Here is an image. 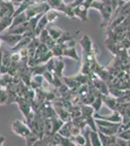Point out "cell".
Wrapping results in <instances>:
<instances>
[{"mask_svg":"<svg viewBox=\"0 0 130 146\" xmlns=\"http://www.w3.org/2000/svg\"><path fill=\"white\" fill-rule=\"evenodd\" d=\"M80 44H81L82 47V56L84 55H88L90 54L92 51H93V44H92V41L90 39V37L88 35L84 34V37L81 39L80 41Z\"/></svg>","mask_w":130,"mask_h":146,"instance_id":"8992f818","label":"cell"},{"mask_svg":"<svg viewBox=\"0 0 130 146\" xmlns=\"http://www.w3.org/2000/svg\"><path fill=\"white\" fill-rule=\"evenodd\" d=\"M111 1H112V6H113V9H114V12H115L119 6V0H111Z\"/></svg>","mask_w":130,"mask_h":146,"instance_id":"603a6c76","label":"cell"},{"mask_svg":"<svg viewBox=\"0 0 130 146\" xmlns=\"http://www.w3.org/2000/svg\"><path fill=\"white\" fill-rule=\"evenodd\" d=\"M7 100H8V93H7V91H4L1 89L0 90V104L5 103Z\"/></svg>","mask_w":130,"mask_h":146,"instance_id":"ffe728a7","label":"cell"},{"mask_svg":"<svg viewBox=\"0 0 130 146\" xmlns=\"http://www.w3.org/2000/svg\"><path fill=\"white\" fill-rule=\"evenodd\" d=\"M27 21H28V18H27L26 14H25V12H24V13L20 14V15L14 16V18H13V23H12V25H11V27H10V28L15 27H18V25H22V23H26Z\"/></svg>","mask_w":130,"mask_h":146,"instance_id":"5bb4252c","label":"cell"},{"mask_svg":"<svg viewBox=\"0 0 130 146\" xmlns=\"http://www.w3.org/2000/svg\"><path fill=\"white\" fill-rule=\"evenodd\" d=\"M73 12H74V17L80 19L82 22H87V21H88V17H87L88 9L86 8L84 5L78 6L76 8H73Z\"/></svg>","mask_w":130,"mask_h":146,"instance_id":"ba28073f","label":"cell"},{"mask_svg":"<svg viewBox=\"0 0 130 146\" xmlns=\"http://www.w3.org/2000/svg\"><path fill=\"white\" fill-rule=\"evenodd\" d=\"M79 33V31H77L75 34H73V33H71V32L69 31H64L63 32V34L60 36V38L57 40V43L58 44H65V43H67V42H69L71 41V40H73L75 38V36Z\"/></svg>","mask_w":130,"mask_h":146,"instance_id":"9a60e30c","label":"cell"},{"mask_svg":"<svg viewBox=\"0 0 130 146\" xmlns=\"http://www.w3.org/2000/svg\"><path fill=\"white\" fill-rule=\"evenodd\" d=\"M16 12V7L11 1H3L0 0V18L3 17H14Z\"/></svg>","mask_w":130,"mask_h":146,"instance_id":"277c9868","label":"cell"},{"mask_svg":"<svg viewBox=\"0 0 130 146\" xmlns=\"http://www.w3.org/2000/svg\"><path fill=\"white\" fill-rule=\"evenodd\" d=\"M49 9H51V7L47 2H44V3H32L27 8V10L25 11V14H26L28 20H29V19L35 17V16H38L40 14H46Z\"/></svg>","mask_w":130,"mask_h":146,"instance_id":"3957f363","label":"cell"},{"mask_svg":"<svg viewBox=\"0 0 130 146\" xmlns=\"http://www.w3.org/2000/svg\"><path fill=\"white\" fill-rule=\"evenodd\" d=\"M101 103H102V100H101V98H95V100L93 101V103H92V106L95 108V110H99V108L101 106Z\"/></svg>","mask_w":130,"mask_h":146,"instance_id":"44dd1931","label":"cell"},{"mask_svg":"<svg viewBox=\"0 0 130 146\" xmlns=\"http://www.w3.org/2000/svg\"><path fill=\"white\" fill-rule=\"evenodd\" d=\"M33 38H30V37H27V36H23L22 39L20 40V42H18V44L13 47V48H11V52H18L20 50H22L23 48H27V46L30 44V42L32 41Z\"/></svg>","mask_w":130,"mask_h":146,"instance_id":"4fadbf2b","label":"cell"},{"mask_svg":"<svg viewBox=\"0 0 130 146\" xmlns=\"http://www.w3.org/2000/svg\"><path fill=\"white\" fill-rule=\"evenodd\" d=\"M84 2V0H74L73 2H71L69 5L72 7V8H76V7H78V6L82 5Z\"/></svg>","mask_w":130,"mask_h":146,"instance_id":"7402d4cb","label":"cell"},{"mask_svg":"<svg viewBox=\"0 0 130 146\" xmlns=\"http://www.w3.org/2000/svg\"><path fill=\"white\" fill-rule=\"evenodd\" d=\"M3 63V49H0V67Z\"/></svg>","mask_w":130,"mask_h":146,"instance_id":"484cf974","label":"cell"},{"mask_svg":"<svg viewBox=\"0 0 130 146\" xmlns=\"http://www.w3.org/2000/svg\"><path fill=\"white\" fill-rule=\"evenodd\" d=\"M0 19H1V18H0Z\"/></svg>","mask_w":130,"mask_h":146,"instance_id":"1f68e13d","label":"cell"},{"mask_svg":"<svg viewBox=\"0 0 130 146\" xmlns=\"http://www.w3.org/2000/svg\"><path fill=\"white\" fill-rule=\"evenodd\" d=\"M46 16L49 20V23H54L58 18H59V12L54 10V9H49V10L46 13Z\"/></svg>","mask_w":130,"mask_h":146,"instance_id":"ac0fdd59","label":"cell"},{"mask_svg":"<svg viewBox=\"0 0 130 146\" xmlns=\"http://www.w3.org/2000/svg\"><path fill=\"white\" fill-rule=\"evenodd\" d=\"M3 1H11V0H3Z\"/></svg>","mask_w":130,"mask_h":146,"instance_id":"f546056e","label":"cell"},{"mask_svg":"<svg viewBox=\"0 0 130 146\" xmlns=\"http://www.w3.org/2000/svg\"><path fill=\"white\" fill-rule=\"evenodd\" d=\"M63 56L73 58V60H78V62L81 60V58H80V56L78 55L77 49L75 46L74 47H67V48H65L64 51H63Z\"/></svg>","mask_w":130,"mask_h":146,"instance_id":"30bf717a","label":"cell"},{"mask_svg":"<svg viewBox=\"0 0 130 146\" xmlns=\"http://www.w3.org/2000/svg\"><path fill=\"white\" fill-rule=\"evenodd\" d=\"M1 88H2V87H1V85H0V90H1Z\"/></svg>","mask_w":130,"mask_h":146,"instance_id":"4dcf8cb0","label":"cell"},{"mask_svg":"<svg viewBox=\"0 0 130 146\" xmlns=\"http://www.w3.org/2000/svg\"><path fill=\"white\" fill-rule=\"evenodd\" d=\"M64 69V62L61 60V58H57V60L54 62V69L53 72L56 76L58 77H62V72Z\"/></svg>","mask_w":130,"mask_h":146,"instance_id":"2e32d148","label":"cell"},{"mask_svg":"<svg viewBox=\"0 0 130 146\" xmlns=\"http://www.w3.org/2000/svg\"><path fill=\"white\" fill-rule=\"evenodd\" d=\"M23 35H16V34H11V33H4L0 35V38H1L2 42H4L8 46H10L11 48L15 47L20 40L22 39Z\"/></svg>","mask_w":130,"mask_h":146,"instance_id":"5b68a950","label":"cell"},{"mask_svg":"<svg viewBox=\"0 0 130 146\" xmlns=\"http://www.w3.org/2000/svg\"><path fill=\"white\" fill-rule=\"evenodd\" d=\"M65 48H67L66 44L56 43V45L51 49V52H53V55L54 58H61V56H63V51H64Z\"/></svg>","mask_w":130,"mask_h":146,"instance_id":"e0dca14e","label":"cell"},{"mask_svg":"<svg viewBox=\"0 0 130 146\" xmlns=\"http://www.w3.org/2000/svg\"><path fill=\"white\" fill-rule=\"evenodd\" d=\"M32 3H44V2H48V0H30Z\"/></svg>","mask_w":130,"mask_h":146,"instance_id":"4316f807","label":"cell"},{"mask_svg":"<svg viewBox=\"0 0 130 146\" xmlns=\"http://www.w3.org/2000/svg\"><path fill=\"white\" fill-rule=\"evenodd\" d=\"M94 1H95V0H84V4H82V5H84L87 9H90V5L93 3Z\"/></svg>","mask_w":130,"mask_h":146,"instance_id":"cb8c5ba5","label":"cell"},{"mask_svg":"<svg viewBox=\"0 0 130 146\" xmlns=\"http://www.w3.org/2000/svg\"><path fill=\"white\" fill-rule=\"evenodd\" d=\"M49 25V23L48 18H47L46 14H44V15L42 16V18L40 19L38 25H37V27H36V29H35V35H36V37H38L40 33L43 31L45 28H47V27H48Z\"/></svg>","mask_w":130,"mask_h":146,"instance_id":"9c48e42d","label":"cell"},{"mask_svg":"<svg viewBox=\"0 0 130 146\" xmlns=\"http://www.w3.org/2000/svg\"><path fill=\"white\" fill-rule=\"evenodd\" d=\"M1 42H2V40H1V38H0V49H1Z\"/></svg>","mask_w":130,"mask_h":146,"instance_id":"f1b7e54d","label":"cell"},{"mask_svg":"<svg viewBox=\"0 0 130 146\" xmlns=\"http://www.w3.org/2000/svg\"><path fill=\"white\" fill-rule=\"evenodd\" d=\"M130 0H119V2L121 4H125V3H127V2H129Z\"/></svg>","mask_w":130,"mask_h":146,"instance_id":"83f0119b","label":"cell"},{"mask_svg":"<svg viewBox=\"0 0 130 146\" xmlns=\"http://www.w3.org/2000/svg\"><path fill=\"white\" fill-rule=\"evenodd\" d=\"M47 3L49 4L51 9H54V10L61 12V13L65 14L67 17L71 19H74V12H73V8L69 4H65L63 0H48Z\"/></svg>","mask_w":130,"mask_h":146,"instance_id":"7a4b0ae2","label":"cell"},{"mask_svg":"<svg viewBox=\"0 0 130 146\" xmlns=\"http://www.w3.org/2000/svg\"><path fill=\"white\" fill-rule=\"evenodd\" d=\"M14 17H3L0 19V34L3 33L4 31H7L11 27L12 23H13Z\"/></svg>","mask_w":130,"mask_h":146,"instance_id":"7c38bea8","label":"cell"},{"mask_svg":"<svg viewBox=\"0 0 130 146\" xmlns=\"http://www.w3.org/2000/svg\"><path fill=\"white\" fill-rule=\"evenodd\" d=\"M49 37H51V35H49V30L47 29V28H45L43 31L40 33V35L38 36V38H39V40H40V42H41V43L45 44L49 39Z\"/></svg>","mask_w":130,"mask_h":146,"instance_id":"d6986e66","label":"cell"},{"mask_svg":"<svg viewBox=\"0 0 130 146\" xmlns=\"http://www.w3.org/2000/svg\"><path fill=\"white\" fill-rule=\"evenodd\" d=\"M47 29L49 30V35H51L54 40H56V41L60 38V36L63 34V32H64L60 27H56V25H49L48 27H47Z\"/></svg>","mask_w":130,"mask_h":146,"instance_id":"8fae6325","label":"cell"},{"mask_svg":"<svg viewBox=\"0 0 130 146\" xmlns=\"http://www.w3.org/2000/svg\"><path fill=\"white\" fill-rule=\"evenodd\" d=\"M23 1H24V0H11V2L13 3V5L16 7V9L18 8V7L20 6Z\"/></svg>","mask_w":130,"mask_h":146,"instance_id":"d4e9b609","label":"cell"},{"mask_svg":"<svg viewBox=\"0 0 130 146\" xmlns=\"http://www.w3.org/2000/svg\"><path fill=\"white\" fill-rule=\"evenodd\" d=\"M13 129L16 135H20L23 136V137L27 138L29 135H31V133L29 131V129H28L22 122L18 121V120L13 124Z\"/></svg>","mask_w":130,"mask_h":146,"instance_id":"52a82bcc","label":"cell"},{"mask_svg":"<svg viewBox=\"0 0 130 146\" xmlns=\"http://www.w3.org/2000/svg\"><path fill=\"white\" fill-rule=\"evenodd\" d=\"M90 8L100 12L101 18H102V25H101L102 27L107 25L112 20L114 9H113L111 0H95L90 5Z\"/></svg>","mask_w":130,"mask_h":146,"instance_id":"6da1fadb","label":"cell"}]
</instances>
